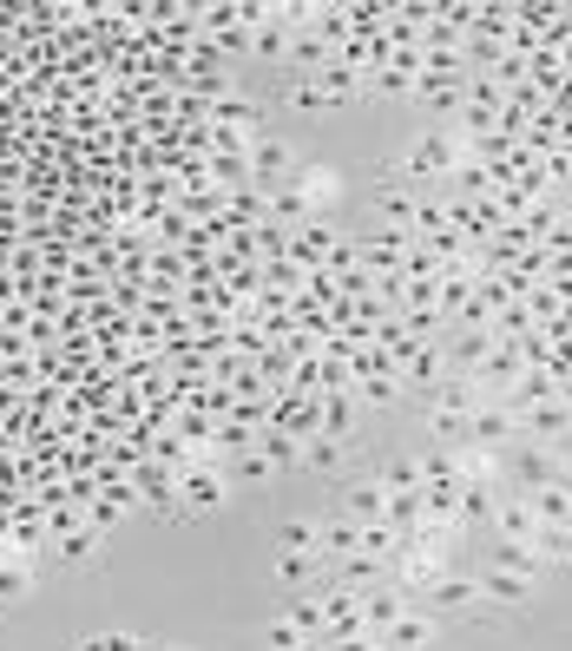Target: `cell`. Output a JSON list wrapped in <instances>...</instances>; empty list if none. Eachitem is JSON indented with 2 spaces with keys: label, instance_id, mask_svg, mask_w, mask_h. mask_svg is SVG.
Listing matches in <instances>:
<instances>
[{
  "label": "cell",
  "instance_id": "20",
  "mask_svg": "<svg viewBox=\"0 0 572 651\" xmlns=\"http://www.w3.org/2000/svg\"><path fill=\"white\" fill-rule=\"evenodd\" d=\"M99 540H106V533H92V526H72V533H60L47 553H53L60 566H79V560H92V553H99Z\"/></svg>",
  "mask_w": 572,
  "mask_h": 651
},
{
  "label": "cell",
  "instance_id": "4",
  "mask_svg": "<svg viewBox=\"0 0 572 651\" xmlns=\"http://www.w3.org/2000/svg\"><path fill=\"white\" fill-rule=\"evenodd\" d=\"M230 501V474L217 467V461H191L185 474H178V506H191V513H211V506Z\"/></svg>",
  "mask_w": 572,
  "mask_h": 651
},
{
  "label": "cell",
  "instance_id": "18",
  "mask_svg": "<svg viewBox=\"0 0 572 651\" xmlns=\"http://www.w3.org/2000/svg\"><path fill=\"white\" fill-rule=\"evenodd\" d=\"M303 467H309V474H343V467H349V441L309 434V441H303Z\"/></svg>",
  "mask_w": 572,
  "mask_h": 651
},
{
  "label": "cell",
  "instance_id": "2",
  "mask_svg": "<svg viewBox=\"0 0 572 651\" xmlns=\"http://www.w3.org/2000/svg\"><path fill=\"white\" fill-rule=\"evenodd\" d=\"M375 205H382V224H388V230H408V237H415V217H422V185H415L402 165L375 178Z\"/></svg>",
  "mask_w": 572,
  "mask_h": 651
},
{
  "label": "cell",
  "instance_id": "23",
  "mask_svg": "<svg viewBox=\"0 0 572 651\" xmlns=\"http://www.w3.org/2000/svg\"><path fill=\"white\" fill-rule=\"evenodd\" d=\"M284 619L303 632V639H316V645H323V599H289ZM323 651H329V645H323Z\"/></svg>",
  "mask_w": 572,
  "mask_h": 651
},
{
  "label": "cell",
  "instance_id": "8",
  "mask_svg": "<svg viewBox=\"0 0 572 651\" xmlns=\"http://www.w3.org/2000/svg\"><path fill=\"white\" fill-rule=\"evenodd\" d=\"M467 441H474V447H506V441H526V434H520V422L506 415L501 402H481V408L467 415Z\"/></svg>",
  "mask_w": 572,
  "mask_h": 651
},
{
  "label": "cell",
  "instance_id": "5",
  "mask_svg": "<svg viewBox=\"0 0 572 651\" xmlns=\"http://www.w3.org/2000/svg\"><path fill=\"white\" fill-rule=\"evenodd\" d=\"M513 481H520V494H540V487L566 481V461L553 454V441H520V454H513Z\"/></svg>",
  "mask_w": 572,
  "mask_h": 651
},
{
  "label": "cell",
  "instance_id": "3",
  "mask_svg": "<svg viewBox=\"0 0 572 651\" xmlns=\"http://www.w3.org/2000/svg\"><path fill=\"white\" fill-rule=\"evenodd\" d=\"M408 244H415L408 230H388V224H382V230H368V237L356 244V250H362V270H368L375 284L402 277V264H408Z\"/></svg>",
  "mask_w": 572,
  "mask_h": 651
},
{
  "label": "cell",
  "instance_id": "10",
  "mask_svg": "<svg viewBox=\"0 0 572 651\" xmlns=\"http://www.w3.org/2000/svg\"><path fill=\"white\" fill-rule=\"evenodd\" d=\"M388 566H395V579H402L395 592H428L434 579L447 573V566H441V546H415V553H395Z\"/></svg>",
  "mask_w": 572,
  "mask_h": 651
},
{
  "label": "cell",
  "instance_id": "19",
  "mask_svg": "<svg viewBox=\"0 0 572 651\" xmlns=\"http://www.w3.org/2000/svg\"><path fill=\"white\" fill-rule=\"evenodd\" d=\"M474 585H481V599H501V605H526V592H533V579L501 573V566H487V573L474 579Z\"/></svg>",
  "mask_w": 572,
  "mask_h": 651
},
{
  "label": "cell",
  "instance_id": "1",
  "mask_svg": "<svg viewBox=\"0 0 572 651\" xmlns=\"http://www.w3.org/2000/svg\"><path fill=\"white\" fill-rule=\"evenodd\" d=\"M461 165H467V139H461L454 126H434V132H422V145L402 158V171H408L415 185H422V178H454Z\"/></svg>",
  "mask_w": 572,
  "mask_h": 651
},
{
  "label": "cell",
  "instance_id": "30",
  "mask_svg": "<svg viewBox=\"0 0 572 651\" xmlns=\"http://www.w3.org/2000/svg\"><path fill=\"white\" fill-rule=\"evenodd\" d=\"M264 645H270V651H296V645H309V639H303L289 619H270V625H264Z\"/></svg>",
  "mask_w": 572,
  "mask_h": 651
},
{
  "label": "cell",
  "instance_id": "17",
  "mask_svg": "<svg viewBox=\"0 0 572 651\" xmlns=\"http://www.w3.org/2000/svg\"><path fill=\"white\" fill-rule=\"evenodd\" d=\"M494 526H501V540H513V546H533V533H540L533 506L520 501V494H506V501L494 506Z\"/></svg>",
  "mask_w": 572,
  "mask_h": 651
},
{
  "label": "cell",
  "instance_id": "21",
  "mask_svg": "<svg viewBox=\"0 0 572 651\" xmlns=\"http://www.w3.org/2000/svg\"><path fill=\"white\" fill-rule=\"evenodd\" d=\"M375 481H382L388 494H422V454H395Z\"/></svg>",
  "mask_w": 572,
  "mask_h": 651
},
{
  "label": "cell",
  "instance_id": "6",
  "mask_svg": "<svg viewBox=\"0 0 572 651\" xmlns=\"http://www.w3.org/2000/svg\"><path fill=\"white\" fill-rule=\"evenodd\" d=\"M336 244H343V230L316 217V224H303V230H289V264H296V270L309 277V270H323V264H329V250H336Z\"/></svg>",
  "mask_w": 572,
  "mask_h": 651
},
{
  "label": "cell",
  "instance_id": "24",
  "mask_svg": "<svg viewBox=\"0 0 572 651\" xmlns=\"http://www.w3.org/2000/svg\"><path fill=\"white\" fill-rule=\"evenodd\" d=\"M20 592H33V560L27 553H7L0 560V599H20Z\"/></svg>",
  "mask_w": 572,
  "mask_h": 651
},
{
  "label": "cell",
  "instance_id": "16",
  "mask_svg": "<svg viewBox=\"0 0 572 651\" xmlns=\"http://www.w3.org/2000/svg\"><path fill=\"white\" fill-rule=\"evenodd\" d=\"M422 599H428V612H467V605L481 599V585H474V579H461V573H441Z\"/></svg>",
  "mask_w": 572,
  "mask_h": 651
},
{
  "label": "cell",
  "instance_id": "7",
  "mask_svg": "<svg viewBox=\"0 0 572 651\" xmlns=\"http://www.w3.org/2000/svg\"><path fill=\"white\" fill-rule=\"evenodd\" d=\"M126 481H132V501L158 506V513H171V506H178V474H171V467H158V461H139Z\"/></svg>",
  "mask_w": 572,
  "mask_h": 651
},
{
  "label": "cell",
  "instance_id": "12",
  "mask_svg": "<svg viewBox=\"0 0 572 651\" xmlns=\"http://www.w3.org/2000/svg\"><path fill=\"white\" fill-rule=\"evenodd\" d=\"M402 612H408V592H395V585H375V592H362V625H368L375 639H382V632H388Z\"/></svg>",
  "mask_w": 572,
  "mask_h": 651
},
{
  "label": "cell",
  "instance_id": "14",
  "mask_svg": "<svg viewBox=\"0 0 572 651\" xmlns=\"http://www.w3.org/2000/svg\"><path fill=\"white\" fill-rule=\"evenodd\" d=\"M494 506H501L494 481H467V474H461V487H454V520H461V526H474V520H494Z\"/></svg>",
  "mask_w": 572,
  "mask_h": 651
},
{
  "label": "cell",
  "instance_id": "28",
  "mask_svg": "<svg viewBox=\"0 0 572 651\" xmlns=\"http://www.w3.org/2000/svg\"><path fill=\"white\" fill-rule=\"evenodd\" d=\"M316 573H323V560H309V553H277V579H284V585H309Z\"/></svg>",
  "mask_w": 572,
  "mask_h": 651
},
{
  "label": "cell",
  "instance_id": "11",
  "mask_svg": "<svg viewBox=\"0 0 572 651\" xmlns=\"http://www.w3.org/2000/svg\"><path fill=\"white\" fill-rule=\"evenodd\" d=\"M428 645H434V619L428 612H415V605L382 632V651H428Z\"/></svg>",
  "mask_w": 572,
  "mask_h": 651
},
{
  "label": "cell",
  "instance_id": "27",
  "mask_svg": "<svg viewBox=\"0 0 572 651\" xmlns=\"http://www.w3.org/2000/svg\"><path fill=\"white\" fill-rule=\"evenodd\" d=\"M277 546H284V553H309V560H323V553H316V520H284Z\"/></svg>",
  "mask_w": 572,
  "mask_h": 651
},
{
  "label": "cell",
  "instance_id": "26",
  "mask_svg": "<svg viewBox=\"0 0 572 651\" xmlns=\"http://www.w3.org/2000/svg\"><path fill=\"white\" fill-rule=\"evenodd\" d=\"M494 566H501V573L533 579V573H540V553H533V546H513V540H501V546H494Z\"/></svg>",
  "mask_w": 572,
  "mask_h": 651
},
{
  "label": "cell",
  "instance_id": "25",
  "mask_svg": "<svg viewBox=\"0 0 572 651\" xmlns=\"http://www.w3.org/2000/svg\"><path fill=\"white\" fill-rule=\"evenodd\" d=\"M533 553L553 560V566H572V526H540L533 533Z\"/></svg>",
  "mask_w": 572,
  "mask_h": 651
},
{
  "label": "cell",
  "instance_id": "13",
  "mask_svg": "<svg viewBox=\"0 0 572 651\" xmlns=\"http://www.w3.org/2000/svg\"><path fill=\"white\" fill-rule=\"evenodd\" d=\"M316 434H336V441H349V447H356V395H349V388L316 402Z\"/></svg>",
  "mask_w": 572,
  "mask_h": 651
},
{
  "label": "cell",
  "instance_id": "9",
  "mask_svg": "<svg viewBox=\"0 0 572 651\" xmlns=\"http://www.w3.org/2000/svg\"><path fill=\"white\" fill-rule=\"evenodd\" d=\"M316 553H323V566H336V560L362 553V526L349 520V513H329V520H316Z\"/></svg>",
  "mask_w": 572,
  "mask_h": 651
},
{
  "label": "cell",
  "instance_id": "22",
  "mask_svg": "<svg viewBox=\"0 0 572 651\" xmlns=\"http://www.w3.org/2000/svg\"><path fill=\"white\" fill-rule=\"evenodd\" d=\"M257 454H264L270 467H303V441H296V434H284V428H264V434H257Z\"/></svg>",
  "mask_w": 572,
  "mask_h": 651
},
{
  "label": "cell",
  "instance_id": "31",
  "mask_svg": "<svg viewBox=\"0 0 572 651\" xmlns=\"http://www.w3.org/2000/svg\"><path fill=\"white\" fill-rule=\"evenodd\" d=\"M230 461H237V467H230L237 481H264V474H270V461H264L257 447H250V454H230Z\"/></svg>",
  "mask_w": 572,
  "mask_h": 651
},
{
  "label": "cell",
  "instance_id": "29",
  "mask_svg": "<svg viewBox=\"0 0 572 651\" xmlns=\"http://www.w3.org/2000/svg\"><path fill=\"white\" fill-rule=\"evenodd\" d=\"M79 651H145V639H132V632H92V639H79Z\"/></svg>",
  "mask_w": 572,
  "mask_h": 651
},
{
  "label": "cell",
  "instance_id": "32",
  "mask_svg": "<svg viewBox=\"0 0 572 651\" xmlns=\"http://www.w3.org/2000/svg\"><path fill=\"white\" fill-rule=\"evenodd\" d=\"M158 651H178V645H158Z\"/></svg>",
  "mask_w": 572,
  "mask_h": 651
},
{
  "label": "cell",
  "instance_id": "15",
  "mask_svg": "<svg viewBox=\"0 0 572 651\" xmlns=\"http://www.w3.org/2000/svg\"><path fill=\"white\" fill-rule=\"evenodd\" d=\"M343 513L356 520V526H375V520H388V487L368 474V481H356L349 494H343Z\"/></svg>",
  "mask_w": 572,
  "mask_h": 651
}]
</instances>
